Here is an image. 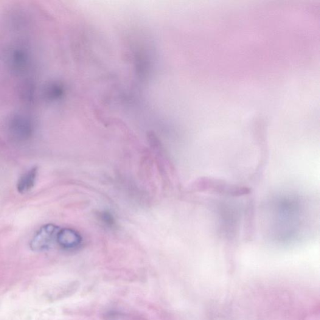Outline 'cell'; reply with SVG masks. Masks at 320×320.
Segmentation results:
<instances>
[{
	"label": "cell",
	"instance_id": "1",
	"mask_svg": "<svg viewBox=\"0 0 320 320\" xmlns=\"http://www.w3.org/2000/svg\"><path fill=\"white\" fill-rule=\"evenodd\" d=\"M59 227L53 224H47L42 226L36 232L30 243L31 249L33 252L47 251L51 248L57 240Z\"/></svg>",
	"mask_w": 320,
	"mask_h": 320
},
{
	"label": "cell",
	"instance_id": "2",
	"mask_svg": "<svg viewBox=\"0 0 320 320\" xmlns=\"http://www.w3.org/2000/svg\"><path fill=\"white\" fill-rule=\"evenodd\" d=\"M57 243L64 249L70 250L80 245V235L75 230L70 228L60 229L57 236Z\"/></svg>",
	"mask_w": 320,
	"mask_h": 320
},
{
	"label": "cell",
	"instance_id": "3",
	"mask_svg": "<svg viewBox=\"0 0 320 320\" xmlns=\"http://www.w3.org/2000/svg\"><path fill=\"white\" fill-rule=\"evenodd\" d=\"M37 175L38 168L36 167L31 168L24 173L18 181L16 186L18 192L19 193H25L32 190L35 186Z\"/></svg>",
	"mask_w": 320,
	"mask_h": 320
}]
</instances>
